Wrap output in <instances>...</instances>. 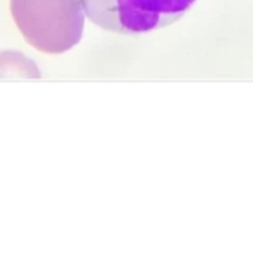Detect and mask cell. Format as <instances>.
Wrapping results in <instances>:
<instances>
[{
  "label": "cell",
  "mask_w": 253,
  "mask_h": 262,
  "mask_svg": "<svg viewBox=\"0 0 253 262\" xmlns=\"http://www.w3.org/2000/svg\"><path fill=\"white\" fill-rule=\"evenodd\" d=\"M197 0H78L90 22L106 31L137 36L173 25Z\"/></svg>",
  "instance_id": "6da1fadb"
}]
</instances>
